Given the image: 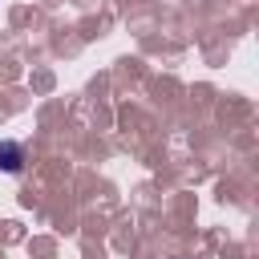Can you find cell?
Returning <instances> with one entry per match:
<instances>
[{
  "label": "cell",
  "mask_w": 259,
  "mask_h": 259,
  "mask_svg": "<svg viewBox=\"0 0 259 259\" xmlns=\"http://www.w3.org/2000/svg\"><path fill=\"white\" fill-rule=\"evenodd\" d=\"M0 170L4 174H20L24 170V146L20 142H0Z\"/></svg>",
  "instance_id": "obj_1"
}]
</instances>
